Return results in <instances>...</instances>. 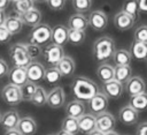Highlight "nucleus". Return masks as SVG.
Wrapping results in <instances>:
<instances>
[{
    "mask_svg": "<svg viewBox=\"0 0 147 135\" xmlns=\"http://www.w3.org/2000/svg\"><path fill=\"white\" fill-rule=\"evenodd\" d=\"M56 135H72V134H70V133H67V132H64V130H62V129H61V130H60V132H59Z\"/></svg>",
    "mask_w": 147,
    "mask_h": 135,
    "instance_id": "obj_50",
    "label": "nucleus"
},
{
    "mask_svg": "<svg viewBox=\"0 0 147 135\" xmlns=\"http://www.w3.org/2000/svg\"><path fill=\"white\" fill-rule=\"evenodd\" d=\"M129 105H131L138 112H141V111L147 110V92L145 91V92H141V93L131 96L130 97Z\"/></svg>",
    "mask_w": 147,
    "mask_h": 135,
    "instance_id": "obj_28",
    "label": "nucleus"
},
{
    "mask_svg": "<svg viewBox=\"0 0 147 135\" xmlns=\"http://www.w3.org/2000/svg\"><path fill=\"white\" fill-rule=\"evenodd\" d=\"M93 57L98 61H107L113 58L116 47L115 42L109 36H102L98 38L93 44Z\"/></svg>",
    "mask_w": 147,
    "mask_h": 135,
    "instance_id": "obj_2",
    "label": "nucleus"
},
{
    "mask_svg": "<svg viewBox=\"0 0 147 135\" xmlns=\"http://www.w3.org/2000/svg\"><path fill=\"white\" fill-rule=\"evenodd\" d=\"M41 18H42V15L40 13V10L36 7H33L32 9L28 10L26 13L22 14V20L24 22V24L33 28L36 25H38L39 23H41Z\"/></svg>",
    "mask_w": 147,
    "mask_h": 135,
    "instance_id": "obj_26",
    "label": "nucleus"
},
{
    "mask_svg": "<svg viewBox=\"0 0 147 135\" xmlns=\"http://www.w3.org/2000/svg\"><path fill=\"white\" fill-rule=\"evenodd\" d=\"M134 21L136 20L132 16H130L129 14H126L123 10L116 13V15L114 16V25L119 31H126V30L131 29L134 24Z\"/></svg>",
    "mask_w": 147,
    "mask_h": 135,
    "instance_id": "obj_15",
    "label": "nucleus"
},
{
    "mask_svg": "<svg viewBox=\"0 0 147 135\" xmlns=\"http://www.w3.org/2000/svg\"><path fill=\"white\" fill-rule=\"evenodd\" d=\"M87 135H105V133H102V132L99 130V129H94L93 132H91V133L87 134Z\"/></svg>",
    "mask_w": 147,
    "mask_h": 135,
    "instance_id": "obj_49",
    "label": "nucleus"
},
{
    "mask_svg": "<svg viewBox=\"0 0 147 135\" xmlns=\"http://www.w3.org/2000/svg\"><path fill=\"white\" fill-rule=\"evenodd\" d=\"M88 27H90L88 18L85 17V16H84L83 14H80V13H76V14L71 15V16L69 17V20H68V28H69V29L85 31Z\"/></svg>",
    "mask_w": 147,
    "mask_h": 135,
    "instance_id": "obj_19",
    "label": "nucleus"
},
{
    "mask_svg": "<svg viewBox=\"0 0 147 135\" xmlns=\"http://www.w3.org/2000/svg\"><path fill=\"white\" fill-rule=\"evenodd\" d=\"M137 135H147V121L141 122L137 128Z\"/></svg>",
    "mask_w": 147,
    "mask_h": 135,
    "instance_id": "obj_44",
    "label": "nucleus"
},
{
    "mask_svg": "<svg viewBox=\"0 0 147 135\" xmlns=\"http://www.w3.org/2000/svg\"><path fill=\"white\" fill-rule=\"evenodd\" d=\"M17 129L22 135H33L37 132V122L31 117H23L20 119Z\"/></svg>",
    "mask_w": 147,
    "mask_h": 135,
    "instance_id": "obj_22",
    "label": "nucleus"
},
{
    "mask_svg": "<svg viewBox=\"0 0 147 135\" xmlns=\"http://www.w3.org/2000/svg\"><path fill=\"white\" fill-rule=\"evenodd\" d=\"M67 0H47L46 3L52 10H61L64 8Z\"/></svg>",
    "mask_w": 147,
    "mask_h": 135,
    "instance_id": "obj_41",
    "label": "nucleus"
},
{
    "mask_svg": "<svg viewBox=\"0 0 147 135\" xmlns=\"http://www.w3.org/2000/svg\"><path fill=\"white\" fill-rule=\"evenodd\" d=\"M122 10L125 12L126 14H129L130 16H132L136 20L138 17V12H139L138 0H125L123 2Z\"/></svg>",
    "mask_w": 147,
    "mask_h": 135,
    "instance_id": "obj_35",
    "label": "nucleus"
},
{
    "mask_svg": "<svg viewBox=\"0 0 147 135\" xmlns=\"http://www.w3.org/2000/svg\"><path fill=\"white\" fill-rule=\"evenodd\" d=\"M62 75V77H70L74 75L75 73V69H76V65H75V61L71 57H68V55H64L63 59L57 63L56 66Z\"/></svg>",
    "mask_w": 147,
    "mask_h": 135,
    "instance_id": "obj_24",
    "label": "nucleus"
},
{
    "mask_svg": "<svg viewBox=\"0 0 147 135\" xmlns=\"http://www.w3.org/2000/svg\"><path fill=\"white\" fill-rule=\"evenodd\" d=\"M9 5V0H0V9L5 10Z\"/></svg>",
    "mask_w": 147,
    "mask_h": 135,
    "instance_id": "obj_48",
    "label": "nucleus"
},
{
    "mask_svg": "<svg viewBox=\"0 0 147 135\" xmlns=\"http://www.w3.org/2000/svg\"><path fill=\"white\" fill-rule=\"evenodd\" d=\"M34 7V0H16L14 1V10L24 14Z\"/></svg>",
    "mask_w": 147,
    "mask_h": 135,
    "instance_id": "obj_37",
    "label": "nucleus"
},
{
    "mask_svg": "<svg viewBox=\"0 0 147 135\" xmlns=\"http://www.w3.org/2000/svg\"><path fill=\"white\" fill-rule=\"evenodd\" d=\"M85 31H80V30H74V29H69L68 32V42L75 46L82 45L85 42Z\"/></svg>",
    "mask_w": 147,
    "mask_h": 135,
    "instance_id": "obj_33",
    "label": "nucleus"
},
{
    "mask_svg": "<svg viewBox=\"0 0 147 135\" xmlns=\"http://www.w3.org/2000/svg\"><path fill=\"white\" fill-rule=\"evenodd\" d=\"M78 126L79 132L87 135L96 129V117L92 113H85L80 118H78Z\"/></svg>",
    "mask_w": 147,
    "mask_h": 135,
    "instance_id": "obj_18",
    "label": "nucleus"
},
{
    "mask_svg": "<svg viewBox=\"0 0 147 135\" xmlns=\"http://www.w3.org/2000/svg\"><path fill=\"white\" fill-rule=\"evenodd\" d=\"M9 1H13V2H14V1H16V0H9Z\"/></svg>",
    "mask_w": 147,
    "mask_h": 135,
    "instance_id": "obj_54",
    "label": "nucleus"
},
{
    "mask_svg": "<svg viewBox=\"0 0 147 135\" xmlns=\"http://www.w3.org/2000/svg\"><path fill=\"white\" fill-rule=\"evenodd\" d=\"M11 33L9 32V30L5 27V25H1L0 27V44H6L10 40L11 38Z\"/></svg>",
    "mask_w": 147,
    "mask_h": 135,
    "instance_id": "obj_42",
    "label": "nucleus"
},
{
    "mask_svg": "<svg viewBox=\"0 0 147 135\" xmlns=\"http://www.w3.org/2000/svg\"><path fill=\"white\" fill-rule=\"evenodd\" d=\"M51 39H52V28L46 23H39L38 25L33 27L29 36L30 43L37 45L46 44Z\"/></svg>",
    "mask_w": 147,
    "mask_h": 135,
    "instance_id": "obj_4",
    "label": "nucleus"
},
{
    "mask_svg": "<svg viewBox=\"0 0 147 135\" xmlns=\"http://www.w3.org/2000/svg\"><path fill=\"white\" fill-rule=\"evenodd\" d=\"M37 88L38 85L34 83V82H31V81H28L24 85L21 87V92H22V97H23V100H31V98L33 97L34 92L37 91Z\"/></svg>",
    "mask_w": 147,
    "mask_h": 135,
    "instance_id": "obj_36",
    "label": "nucleus"
},
{
    "mask_svg": "<svg viewBox=\"0 0 147 135\" xmlns=\"http://www.w3.org/2000/svg\"><path fill=\"white\" fill-rule=\"evenodd\" d=\"M131 76H132V69H131L130 65L115 67V80H117L118 82L125 84Z\"/></svg>",
    "mask_w": 147,
    "mask_h": 135,
    "instance_id": "obj_30",
    "label": "nucleus"
},
{
    "mask_svg": "<svg viewBox=\"0 0 147 135\" xmlns=\"http://www.w3.org/2000/svg\"><path fill=\"white\" fill-rule=\"evenodd\" d=\"M113 60L116 66H125V65L131 63L132 55H131L130 51H127L125 48H118L115 51V53L113 55Z\"/></svg>",
    "mask_w": 147,
    "mask_h": 135,
    "instance_id": "obj_29",
    "label": "nucleus"
},
{
    "mask_svg": "<svg viewBox=\"0 0 147 135\" xmlns=\"http://www.w3.org/2000/svg\"><path fill=\"white\" fill-rule=\"evenodd\" d=\"M95 117H96V129L101 130L105 134L114 130L116 125V119L111 113L102 112Z\"/></svg>",
    "mask_w": 147,
    "mask_h": 135,
    "instance_id": "obj_10",
    "label": "nucleus"
},
{
    "mask_svg": "<svg viewBox=\"0 0 147 135\" xmlns=\"http://www.w3.org/2000/svg\"><path fill=\"white\" fill-rule=\"evenodd\" d=\"M61 129L70 133L72 135L77 134L79 132V126H78V119L77 118H72V117H65L62 120V125H61Z\"/></svg>",
    "mask_w": 147,
    "mask_h": 135,
    "instance_id": "obj_31",
    "label": "nucleus"
},
{
    "mask_svg": "<svg viewBox=\"0 0 147 135\" xmlns=\"http://www.w3.org/2000/svg\"><path fill=\"white\" fill-rule=\"evenodd\" d=\"M8 73H9L8 63L5 61V59L0 58V78H2L6 75H8Z\"/></svg>",
    "mask_w": 147,
    "mask_h": 135,
    "instance_id": "obj_43",
    "label": "nucleus"
},
{
    "mask_svg": "<svg viewBox=\"0 0 147 135\" xmlns=\"http://www.w3.org/2000/svg\"><path fill=\"white\" fill-rule=\"evenodd\" d=\"M87 18L90 27L95 31H102L108 25V16L103 10H93Z\"/></svg>",
    "mask_w": 147,
    "mask_h": 135,
    "instance_id": "obj_7",
    "label": "nucleus"
},
{
    "mask_svg": "<svg viewBox=\"0 0 147 135\" xmlns=\"http://www.w3.org/2000/svg\"><path fill=\"white\" fill-rule=\"evenodd\" d=\"M1 99L9 106L18 105L23 100L21 87H17L13 83L6 84L1 90Z\"/></svg>",
    "mask_w": 147,
    "mask_h": 135,
    "instance_id": "obj_5",
    "label": "nucleus"
},
{
    "mask_svg": "<svg viewBox=\"0 0 147 135\" xmlns=\"http://www.w3.org/2000/svg\"><path fill=\"white\" fill-rule=\"evenodd\" d=\"M8 78H9V83H13L17 87L24 85L29 81L28 80V74H26V68L13 66V68L9 69Z\"/></svg>",
    "mask_w": 147,
    "mask_h": 135,
    "instance_id": "obj_16",
    "label": "nucleus"
},
{
    "mask_svg": "<svg viewBox=\"0 0 147 135\" xmlns=\"http://www.w3.org/2000/svg\"><path fill=\"white\" fill-rule=\"evenodd\" d=\"M134 40L147 43V25H140L134 30Z\"/></svg>",
    "mask_w": 147,
    "mask_h": 135,
    "instance_id": "obj_40",
    "label": "nucleus"
},
{
    "mask_svg": "<svg viewBox=\"0 0 147 135\" xmlns=\"http://www.w3.org/2000/svg\"><path fill=\"white\" fill-rule=\"evenodd\" d=\"M9 57L13 62V66H16V67L26 68L32 62V59L28 53L25 44L16 43L11 45L9 48Z\"/></svg>",
    "mask_w": 147,
    "mask_h": 135,
    "instance_id": "obj_3",
    "label": "nucleus"
},
{
    "mask_svg": "<svg viewBox=\"0 0 147 135\" xmlns=\"http://www.w3.org/2000/svg\"><path fill=\"white\" fill-rule=\"evenodd\" d=\"M107 107H108V97L103 92H98L88 100V108L91 113L94 115L106 112Z\"/></svg>",
    "mask_w": 147,
    "mask_h": 135,
    "instance_id": "obj_8",
    "label": "nucleus"
},
{
    "mask_svg": "<svg viewBox=\"0 0 147 135\" xmlns=\"http://www.w3.org/2000/svg\"><path fill=\"white\" fill-rule=\"evenodd\" d=\"M96 75L100 81L103 83L109 82L115 78V67H113L109 63H101L96 68Z\"/></svg>",
    "mask_w": 147,
    "mask_h": 135,
    "instance_id": "obj_27",
    "label": "nucleus"
},
{
    "mask_svg": "<svg viewBox=\"0 0 147 135\" xmlns=\"http://www.w3.org/2000/svg\"><path fill=\"white\" fill-rule=\"evenodd\" d=\"M45 73H46V68L38 61H32L26 67L28 80L31 82H34V83L45 78Z\"/></svg>",
    "mask_w": 147,
    "mask_h": 135,
    "instance_id": "obj_17",
    "label": "nucleus"
},
{
    "mask_svg": "<svg viewBox=\"0 0 147 135\" xmlns=\"http://www.w3.org/2000/svg\"><path fill=\"white\" fill-rule=\"evenodd\" d=\"M65 102V92L62 87L53 88L47 96V105L52 108H60L64 105Z\"/></svg>",
    "mask_w": 147,
    "mask_h": 135,
    "instance_id": "obj_12",
    "label": "nucleus"
},
{
    "mask_svg": "<svg viewBox=\"0 0 147 135\" xmlns=\"http://www.w3.org/2000/svg\"><path fill=\"white\" fill-rule=\"evenodd\" d=\"M138 5L140 12L147 13V0H138Z\"/></svg>",
    "mask_w": 147,
    "mask_h": 135,
    "instance_id": "obj_45",
    "label": "nucleus"
},
{
    "mask_svg": "<svg viewBox=\"0 0 147 135\" xmlns=\"http://www.w3.org/2000/svg\"><path fill=\"white\" fill-rule=\"evenodd\" d=\"M71 91L74 96L82 102H88L93 96L99 92L96 83L85 76H77L74 78L71 83Z\"/></svg>",
    "mask_w": 147,
    "mask_h": 135,
    "instance_id": "obj_1",
    "label": "nucleus"
},
{
    "mask_svg": "<svg viewBox=\"0 0 147 135\" xmlns=\"http://www.w3.org/2000/svg\"><path fill=\"white\" fill-rule=\"evenodd\" d=\"M72 7L77 13H86L92 7V0H72Z\"/></svg>",
    "mask_w": 147,
    "mask_h": 135,
    "instance_id": "obj_38",
    "label": "nucleus"
},
{
    "mask_svg": "<svg viewBox=\"0 0 147 135\" xmlns=\"http://www.w3.org/2000/svg\"><path fill=\"white\" fill-rule=\"evenodd\" d=\"M6 18H7V15L5 13V10L0 9V27L1 25H5V22H6Z\"/></svg>",
    "mask_w": 147,
    "mask_h": 135,
    "instance_id": "obj_47",
    "label": "nucleus"
},
{
    "mask_svg": "<svg viewBox=\"0 0 147 135\" xmlns=\"http://www.w3.org/2000/svg\"><path fill=\"white\" fill-rule=\"evenodd\" d=\"M42 57L46 60V62L49 63L51 66H57V63L64 57L63 46L56 45L54 43H51V44L46 45L42 48Z\"/></svg>",
    "mask_w": 147,
    "mask_h": 135,
    "instance_id": "obj_6",
    "label": "nucleus"
},
{
    "mask_svg": "<svg viewBox=\"0 0 147 135\" xmlns=\"http://www.w3.org/2000/svg\"><path fill=\"white\" fill-rule=\"evenodd\" d=\"M86 111V106L82 100H71L65 106V114L68 117H72V118H80L83 114H85Z\"/></svg>",
    "mask_w": 147,
    "mask_h": 135,
    "instance_id": "obj_21",
    "label": "nucleus"
},
{
    "mask_svg": "<svg viewBox=\"0 0 147 135\" xmlns=\"http://www.w3.org/2000/svg\"><path fill=\"white\" fill-rule=\"evenodd\" d=\"M102 92L111 99H118L124 92V84L117 80H111L102 84Z\"/></svg>",
    "mask_w": 147,
    "mask_h": 135,
    "instance_id": "obj_11",
    "label": "nucleus"
},
{
    "mask_svg": "<svg viewBox=\"0 0 147 135\" xmlns=\"http://www.w3.org/2000/svg\"><path fill=\"white\" fill-rule=\"evenodd\" d=\"M34 1H37V2H46L47 0H34Z\"/></svg>",
    "mask_w": 147,
    "mask_h": 135,
    "instance_id": "obj_52",
    "label": "nucleus"
},
{
    "mask_svg": "<svg viewBox=\"0 0 147 135\" xmlns=\"http://www.w3.org/2000/svg\"><path fill=\"white\" fill-rule=\"evenodd\" d=\"M68 32H69V28L59 24L56 27H54L52 29V43L63 46L68 43Z\"/></svg>",
    "mask_w": 147,
    "mask_h": 135,
    "instance_id": "obj_20",
    "label": "nucleus"
},
{
    "mask_svg": "<svg viewBox=\"0 0 147 135\" xmlns=\"http://www.w3.org/2000/svg\"><path fill=\"white\" fill-rule=\"evenodd\" d=\"M23 20H22V14L16 12V10H11L9 15H7L6 22H5V27L9 30V32L11 35H17L22 31L23 28Z\"/></svg>",
    "mask_w": 147,
    "mask_h": 135,
    "instance_id": "obj_9",
    "label": "nucleus"
},
{
    "mask_svg": "<svg viewBox=\"0 0 147 135\" xmlns=\"http://www.w3.org/2000/svg\"><path fill=\"white\" fill-rule=\"evenodd\" d=\"M130 50H131L130 53H131V55H132L133 59H136L138 61H145V60H147V43L134 40L131 44Z\"/></svg>",
    "mask_w": 147,
    "mask_h": 135,
    "instance_id": "obj_25",
    "label": "nucleus"
},
{
    "mask_svg": "<svg viewBox=\"0 0 147 135\" xmlns=\"http://www.w3.org/2000/svg\"><path fill=\"white\" fill-rule=\"evenodd\" d=\"M118 119L122 123L126 126L134 125L139 119V112L134 110L131 105H125L118 111Z\"/></svg>",
    "mask_w": 147,
    "mask_h": 135,
    "instance_id": "obj_14",
    "label": "nucleus"
},
{
    "mask_svg": "<svg viewBox=\"0 0 147 135\" xmlns=\"http://www.w3.org/2000/svg\"><path fill=\"white\" fill-rule=\"evenodd\" d=\"M28 53L30 55V58L32 59V61H36L37 59H39L42 55V48L40 47V45L33 44V43H28L25 44Z\"/></svg>",
    "mask_w": 147,
    "mask_h": 135,
    "instance_id": "obj_39",
    "label": "nucleus"
},
{
    "mask_svg": "<svg viewBox=\"0 0 147 135\" xmlns=\"http://www.w3.org/2000/svg\"><path fill=\"white\" fill-rule=\"evenodd\" d=\"M5 135H22L21 132L17 129V128H14V129H8L5 132Z\"/></svg>",
    "mask_w": 147,
    "mask_h": 135,
    "instance_id": "obj_46",
    "label": "nucleus"
},
{
    "mask_svg": "<svg viewBox=\"0 0 147 135\" xmlns=\"http://www.w3.org/2000/svg\"><path fill=\"white\" fill-rule=\"evenodd\" d=\"M62 78V75L59 70V68L56 66H51L49 68H46V73H45V81L48 84H56L60 82V80Z\"/></svg>",
    "mask_w": 147,
    "mask_h": 135,
    "instance_id": "obj_32",
    "label": "nucleus"
},
{
    "mask_svg": "<svg viewBox=\"0 0 147 135\" xmlns=\"http://www.w3.org/2000/svg\"><path fill=\"white\" fill-rule=\"evenodd\" d=\"M47 96H48V92H46V90L42 87L38 85L37 91L34 92L30 102L36 106H44L45 104H47Z\"/></svg>",
    "mask_w": 147,
    "mask_h": 135,
    "instance_id": "obj_34",
    "label": "nucleus"
},
{
    "mask_svg": "<svg viewBox=\"0 0 147 135\" xmlns=\"http://www.w3.org/2000/svg\"><path fill=\"white\" fill-rule=\"evenodd\" d=\"M20 114L17 111H14V110H10V111H7L6 113L2 114V118H1V125L2 127L8 130V129H14V128H17V125L20 122Z\"/></svg>",
    "mask_w": 147,
    "mask_h": 135,
    "instance_id": "obj_23",
    "label": "nucleus"
},
{
    "mask_svg": "<svg viewBox=\"0 0 147 135\" xmlns=\"http://www.w3.org/2000/svg\"><path fill=\"white\" fill-rule=\"evenodd\" d=\"M105 135H119L118 133H116L115 130H111V132H109V133H106Z\"/></svg>",
    "mask_w": 147,
    "mask_h": 135,
    "instance_id": "obj_51",
    "label": "nucleus"
},
{
    "mask_svg": "<svg viewBox=\"0 0 147 135\" xmlns=\"http://www.w3.org/2000/svg\"><path fill=\"white\" fill-rule=\"evenodd\" d=\"M1 118H2V114L0 113V123H1Z\"/></svg>",
    "mask_w": 147,
    "mask_h": 135,
    "instance_id": "obj_53",
    "label": "nucleus"
},
{
    "mask_svg": "<svg viewBox=\"0 0 147 135\" xmlns=\"http://www.w3.org/2000/svg\"><path fill=\"white\" fill-rule=\"evenodd\" d=\"M124 90L131 97V96H134V95L145 92V90H146V83L142 80V77H140V76H131L127 80V82L124 84Z\"/></svg>",
    "mask_w": 147,
    "mask_h": 135,
    "instance_id": "obj_13",
    "label": "nucleus"
}]
</instances>
